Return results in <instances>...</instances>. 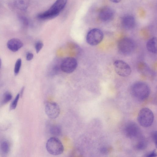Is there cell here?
Returning <instances> with one entry per match:
<instances>
[{"label":"cell","instance_id":"1","mask_svg":"<svg viewBox=\"0 0 157 157\" xmlns=\"http://www.w3.org/2000/svg\"><path fill=\"white\" fill-rule=\"evenodd\" d=\"M67 0H56L47 10L39 14L37 17L41 20H47L57 16L64 8Z\"/></svg>","mask_w":157,"mask_h":157},{"label":"cell","instance_id":"2","mask_svg":"<svg viewBox=\"0 0 157 157\" xmlns=\"http://www.w3.org/2000/svg\"><path fill=\"white\" fill-rule=\"evenodd\" d=\"M131 91L132 95L139 101H144L149 97L150 90L146 83L138 82L134 83L132 86Z\"/></svg>","mask_w":157,"mask_h":157},{"label":"cell","instance_id":"3","mask_svg":"<svg viewBox=\"0 0 157 157\" xmlns=\"http://www.w3.org/2000/svg\"><path fill=\"white\" fill-rule=\"evenodd\" d=\"M46 147L49 154L54 155L62 154L64 150V147L62 142L55 136L51 137L47 140Z\"/></svg>","mask_w":157,"mask_h":157},{"label":"cell","instance_id":"4","mask_svg":"<svg viewBox=\"0 0 157 157\" xmlns=\"http://www.w3.org/2000/svg\"><path fill=\"white\" fill-rule=\"evenodd\" d=\"M154 120V115L152 112L147 108L142 109L139 112L137 120L141 126L147 127L151 126Z\"/></svg>","mask_w":157,"mask_h":157},{"label":"cell","instance_id":"5","mask_svg":"<svg viewBox=\"0 0 157 157\" xmlns=\"http://www.w3.org/2000/svg\"><path fill=\"white\" fill-rule=\"evenodd\" d=\"M134 41L129 38L125 37L120 39L118 42L117 48L122 54L128 55L131 54L135 48Z\"/></svg>","mask_w":157,"mask_h":157},{"label":"cell","instance_id":"6","mask_svg":"<svg viewBox=\"0 0 157 157\" xmlns=\"http://www.w3.org/2000/svg\"><path fill=\"white\" fill-rule=\"evenodd\" d=\"M104 34L100 29L94 28L90 30L86 37L87 42L92 46H95L100 44L102 40Z\"/></svg>","mask_w":157,"mask_h":157},{"label":"cell","instance_id":"7","mask_svg":"<svg viewBox=\"0 0 157 157\" xmlns=\"http://www.w3.org/2000/svg\"><path fill=\"white\" fill-rule=\"evenodd\" d=\"M113 66L116 73L121 77L128 76L131 73L132 70L130 66L123 60H118L115 61Z\"/></svg>","mask_w":157,"mask_h":157},{"label":"cell","instance_id":"8","mask_svg":"<svg viewBox=\"0 0 157 157\" xmlns=\"http://www.w3.org/2000/svg\"><path fill=\"white\" fill-rule=\"evenodd\" d=\"M124 132L127 137L133 139L140 135L139 126L135 123L132 121L129 122L126 124Z\"/></svg>","mask_w":157,"mask_h":157},{"label":"cell","instance_id":"9","mask_svg":"<svg viewBox=\"0 0 157 157\" xmlns=\"http://www.w3.org/2000/svg\"><path fill=\"white\" fill-rule=\"evenodd\" d=\"M77 65V61L75 58L68 57L65 58L62 61L60 65V68L65 73H71L75 70Z\"/></svg>","mask_w":157,"mask_h":157},{"label":"cell","instance_id":"10","mask_svg":"<svg viewBox=\"0 0 157 157\" xmlns=\"http://www.w3.org/2000/svg\"><path fill=\"white\" fill-rule=\"evenodd\" d=\"M45 110L48 117L52 119L58 117L60 113L59 105L53 101L47 102L45 105Z\"/></svg>","mask_w":157,"mask_h":157},{"label":"cell","instance_id":"11","mask_svg":"<svg viewBox=\"0 0 157 157\" xmlns=\"http://www.w3.org/2000/svg\"><path fill=\"white\" fill-rule=\"evenodd\" d=\"M114 11L113 9L109 7H105L101 9L99 14L100 20L105 22L110 21L114 17Z\"/></svg>","mask_w":157,"mask_h":157},{"label":"cell","instance_id":"12","mask_svg":"<svg viewBox=\"0 0 157 157\" xmlns=\"http://www.w3.org/2000/svg\"><path fill=\"white\" fill-rule=\"evenodd\" d=\"M135 19L132 15L127 14L124 16L121 19L123 27L127 30H131L134 28L136 25Z\"/></svg>","mask_w":157,"mask_h":157},{"label":"cell","instance_id":"13","mask_svg":"<svg viewBox=\"0 0 157 157\" xmlns=\"http://www.w3.org/2000/svg\"><path fill=\"white\" fill-rule=\"evenodd\" d=\"M23 46L22 42L19 39L16 38H12L8 41L7 46L11 51L15 52L17 51Z\"/></svg>","mask_w":157,"mask_h":157},{"label":"cell","instance_id":"14","mask_svg":"<svg viewBox=\"0 0 157 157\" xmlns=\"http://www.w3.org/2000/svg\"><path fill=\"white\" fill-rule=\"evenodd\" d=\"M147 50L150 52L156 54L157 52V38L154 37L149 39L146 44Z\"/></svg>","mask_w":157,"mask_h":157},{"label":"cell","instance_id":"15","mask_svg":"<svg viewBox=\"0 0 157 157\" xmlns=\"http://www.w3.org/2000/svg\"><path fill=\"white\" fill-rule=\"evenodd\" d=\"M134 139L136 140L134 146L137 150H142L146 147L147 144V141L141 135Z\"/></svg>","mask_w":157,"mask_h":157},{"label":"cell","instance_id":"16","mask_svg":"<svg viewBox=\"0 0 157 157\" xmlns=\"http://www.w3.org/2000/svg\"><path fill=\"white\" fill-rule=\"evenodd\" d=\"M0 150L4 155H6L10 151V146L9 143L6 141H2L0 145Z\"/></svg>","mask_w":157,"mask_h":157},{"label":"cell","instance_id":"17","mask_svg":"<svg viewBox=\"0 0 157 157\" xmlns=\"http://www.w3.org/2000/svg\"><path fill=\"white\" fill-rule=\"evenodd\" d=\"M49 132L52 135L55 136H59L61 133V128L59 125H53L50 128Z\"/></svg>","mask_w":157,"mask_h":157},{"label":"cell","instance_id":"18","mask_svg":"<svg viewBox=\"0 0 157 157\" xmlns=\"http://www.w3.org/2000/svg\"><path fill=\"white\" fill-rule=\"evenodd\" d=\"M15 3L17 6L21 10H25L27 7V0H16Z\"/></svg>","mask_w":157,"mask_h":157},{"label":"cell","instance_id":"19","mask_svg":"<svg viewBox=\"0 0 157 157\" xmlns=\"http://www.w3.org/2000/svg\"><path fill=\"white\" fill-rule=\"evenodd\" d=\"M12 95L10 92H6L3 95L1 104L3 105L8 103L12 99Z\"/></svg>","mask_w":157,"mask_h":157},{"label":"cell","instance_id":"20","mask_svg":"<svg viewBox=\"0 0 157 157\" xmlns=\"http://www.w3.org/2000/svg\"><path fill=\"white\" fill-rule=\"evenodd\" d=\"M21 60L20 58L18 59L15 63L14 72L15 75H17L19 73L21 65Z\"/></svg>","mask_w":157,"mask_h":157},{"label":"cell","instance_id":"21","mask_svg":"<svg viewBox=\"0 0 157 157\" xmlns=\"http://www.w3.org/2000/svg\"><path fill=\"white\" fill-rule=\"evenodd\" d=\"M20 97V94L18 93L17 95L15 98L13 100L10 107V110H14L16 108Z\"/></svg>","mask_w":157,"mask_h":157},{"label":"cell","instance_id":"22","mask_svg":"<svg viewBox=\"0 0 157 157\" xmlns=\"http://www.w3.org/2000/svg\"><path fill=\"white\" fill-rule=\"evenodd\" d=\"M43 46V43L40 41L37 42L35 45V48L37 53H38Z\"/></svg>","mask_w":157,"mask_h":157},{"label":"cell","instance_id":"23","mask_svg":"<svg viewBox=\"0 0 157 157\" xmlns=\"http://www.w3.org/2000/svg\"><path fill=\"white\" fill-rule=\"evenodd\" d=\"M157 135L156 131H154L152 132L151 134V137L156 147L157 146Z\"/></svg>","mask_w":157,"mask_h":157},{"label":"cell","instance_id":"24","mask_svg":"<svg viewBox=\"0 0 157 157\" xmlns=\"http://www.w3.org/2000/svg\"><path fill=\"white\" fill-rule=\"evenodd\" d=\"M33 57V54L30 52H28L26 54V59L28 61L31 60Z\"/></svg>","mask_w":157,"mask_h":157},{"label":"cell","instance_id":"25","mask_svg":"<svg viewBox=\"0 0 157 157\" xmlns=\"http://www.w3.org/2000/svg\"><path fill=\"white\" fill-rule=\"evenodd\" d=\"M146 157H153L156 156V151L155 150H154L151 152L147 153L146 155Z\"/></svg>","mask_w":157,"mask_h":157},{"label":"cell","instance_id":"26","mask_svg":"<svg viewBox=\"0 0 157 157\" xmlns=\"http://www.w3.org/2000/svg\"><path fill=\"white\" fill-rule=\"evenodd\" d=\"M100 151L102 154H106L108 152V149L106 147H103L101 148L100 149Z\"/></svg>","mask_w":157,"mask_h":157},{"label":"cell","instance_id":"27","mask_svg":"<svg viewBox=\"0 0 157 157\" xmlns=\"http://www.w3.org/2000/svg\"><path fill=\"white\" fill-rule=\"evenodd\" d=\"M25 90V87L24 86L23 87L20 91V92L19 93L20 94V96L21 97L22 96V95L23 94L24 91Z\"/></svg>","mask_w":157,"mask_h":157},{"label":"cell","instance_id":"28","mask_svg":"<svg viewBox=\"0 0 157 157\" xmlns=\"http://www.w3.org/2000/svg\"><path fill=\"white\" fill-rule=\"evenodd\" d=\"M111 2L115 3H119L121 1V0H109Z\"/></svg>","mask_w":157,"mask_h":157},{"label":"cell","instance_id":"29","mask_svg":"<svg viewBox=\"0 0 157 157\" xmlns=\"http://www.w3.org/2000/svg\"><path fill=\"white\" fill-rule=\"evenodd\" d=\"M1 63H2V62H1V60L0 58V68H1Z\"/></svg>","mask_w":157,"mask_h":157}]
</instances>
